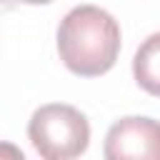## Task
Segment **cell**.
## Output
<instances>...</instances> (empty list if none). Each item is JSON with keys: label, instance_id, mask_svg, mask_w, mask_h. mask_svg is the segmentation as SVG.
<instances>
[{"label": "cell", "instance_id": "cell-5", "mask_svg": "<svg viewBox=\"0 0 160 160\" xmlns=\"http://www.w3.org/2000/svg\"><path fill=\"white\" fill-rule=\"evenodd\" d=\"M0 160H25V155H22V150L18 145L0 140Z\"/></svg>", "mask_w": 160, "mask_h": 160}, {"label": "cell", "instance_id": "cell-3", "mask_svg": "<svg viewBox=\"0 0 160 160\" xmlns=\"http://www.w3.org/2000/svg\"><path fill=\"white\" fill-rule=\"evenodd\" d=\"M105 160H160V122L128 115L110 125L102 145Z\"/></svg>", "mask_w": 160, "mask_h": 160}, {"label": "cell", "instance_id": "cell-1", "mask_svg": "<svg viewBox=\"0 0 160 160\" xmlns=\"http://www.w3.org/2000/svg\"><path fill=\"white\" fill-rule=\"evenodd\" d=\"M58 52L75 75H102L120 55V25L98 5H78L58 25Z\"/></svg>", "mask_w": 160, "mask_h": 160}, {"label": "cell", "instance_id": "cell-4", "mask_svg": "<svg viewBox=\"0 0 160 160\" xmlns=\"http://www.w3.org/2000/svg\"><path fill=\"white\" fill-rule=\"evenodd\" d=\"M132 75L145 92L160 98V32H152L138 48L132 58Z\"/></svg>", "mask_w": 160, "mask_h": 160}, {"label": "cell", "instance_id": "cell-2", "mask_svg": "<svg viewBox=\"0 0 160 160\" xmlns=\"http://www.w3.org/2000/svg\"><path fill=\"white\" fill-rule=\"evenodd\" d=\"M28 138L42 160H75L88 150L90 122L78 108L50 102L32 112Z\"/></svg>", "mask_w": 160, "mask_h": 160}]
</instances>
